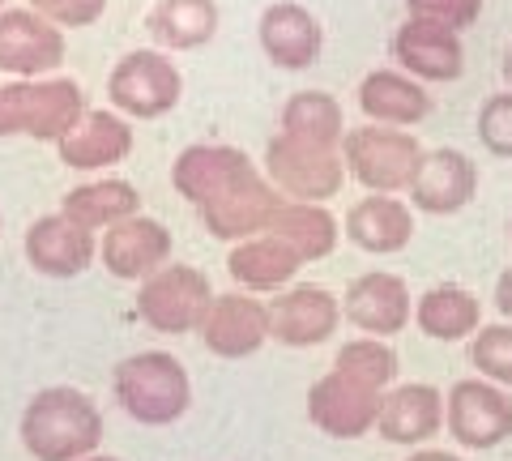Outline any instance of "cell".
<instances>
[{"label": "cell", "mask_w": 512, "mask_h": 461, "mask_svg": "<svg viewBox=\"0 0 512 461\" xmlns=\"http://www.w3.org/2000/svg\"><path fill=\"white\" fill-rule=\"evenodd\" d=\"M444 427L461 449H495L512 436V393L483 376L457 380L444 397Z\"/></svg>", "instance_id": "7"}, {"label": "cell", "mask_w": 512, "mask_h": 461, "mask_svg": "<svg viewBox=\"0 0 512 461\" xmlns=\"http://www.w3.org/2000/svg\"><path fill=\"white\" fill-rule=\"evenodd\" d=\"M99 440L103 415L82 389H39L22 410V444L35 461H82L99 453Z\"/></svg>", "instance_id": "1"}, {"label": "cell", "mask_w": 512, "mask_h": 461, "mask_svg": "<svg viewBox=\"0 0 512 461\" xmlns=\"http://www.w3.org/2000/svg\"><path fill=\"white\" fill-rule=\"evenodd\" d=\"M384 406V393L363 385V380L346 376L338 368H329L320 380H312L308 389V419L316 432H325L333 440H359L376 427Z\"/></svg>", "instance_id": "8"}, {"label": "cell", "mask_w": 512, "mask_h": 461, "mask_svg": "<svg viewBox=\"0 0 512 461\" xmlns=\"http://www.w3.org/2000/svg\"><path fill=\"white\" fill-rule=\"evenodd\" d=\"M478 141L487 154L512 163V90L487 94V103L478 107Z\"/></svg>", "instance_id": "33"}, {"label": "cell", "mask_w": 512, "mask_h": 461, "mask_svg": "<svg viewBox=\"0 0 512 461\" xmlns=\"http://www.w3.org/2000/svg\"><path fill=\"white\" fill-rule=\"evenodd\" d=\"M269 235H278L286 248H295V257L303 265L312 261H325L333 248H338V235H342V222L333 218L329 205L320 201H291L282 197V205L269 218Z\"/></svg>", "instance_id": "27"}, {"label": "cell", "mask_w": 512, "mask_h": 461, "mask_svg": "<svg viewBox=\"0 0 512 461\" xmlns=\"http://www.w3.org/2000/svg\"><path fill=\"white\" fill-rule=\"evenodd\" d=\"M359 111L367 124H389V129H414L431 116V94L419 77L402 69H372L359 82Z\"/></svg>", "instance_id": "24"}, {"label": "cell", "mask_w": 512, "mask_h": 461, "mask_svg": "<svg viewBox=\"0 0 512 461\" xmlns=\"http://www.w3.org/2000/svg\"><path fill=\"white\" fill-rule=\"evenodd\" d=\"M478 197V163L466 150H453V146H440V150H427L419 176L410 184V205L419 214L431 218H448V214H461L466 205Z\"/></svg>", "instance_id": "18"}, {"label": "cell", "mask_w": 512, "mask_h": 461, "mask_svg": "<svg viewBox=\"0 0 512 461\" xmlns=\"http://www.w3.org/2000/svg\"><path fill=\"white\" fill-rule=\"evenodd\" d=\"M393 60L397 69L419 77V82H457L466 73V47L461 35L440 22H423V18H406L393 35Z\"/></svg>", "instance_id": "17"}, {"label": "cell", "mask_w": 512, "mask_h": 461, "mask_svg": "<svg viewBox=\"0 0 512 461\" xmlns=\"http://www.w3.org/2000/svg\"><path fill=\"white\" fill-rule=\"evenodd\" d=\"M146 30L167 52H192L218 35V5L214 0H158Z\"/></svg>", "instance_id": "29"}, {"label": "cell", "mask_w": 512, "mask_h": 461, "mask_svg": "<svg viewBox=\"0 0 512 461\" xmlns=\"http://www.w3.org/2000/svg\"><path fill=\"white\" fill-rule=\"evenodd\" d=\"M278 133H291V137L312 141V146H325V150H342L350 129H346L342 103L333 99L329 90H299L282 107V129Z\"/></svg>", "instance_id": "30"}, {"label": "cell", "mask_w": 512, "mask_h": 461, "mask_svg": "<svg viewBox=\"0 0 512 461\" xmlns=\"http://www.w3.org/2000/svg\"><path fill=\"white\" fill-rule=\"evenodd\" d=\"M248 171H256V163L244 150L222 146V141H197V146L180 150V158L171 163V184L192 210H201V205L227 193L231 184L244 180Z\"/></svg>", "instance_id": "19"}, {"label": "cell", "mask_w": 512, "mask_h": 461, "mask_svg": "<svg viewBox=\"0 0 512 461\" xmlns=\"http://www.w3.org/2000/svg\"><path fill=\"white\" fill-rule=\"evenodd\" d=\"M64 65V30L39 9H0V73L52 77Z\"/></svg>", "instance_id": "12"}, {"label": "cell", "mask_w": 512, "mask_h": 461, "mask_svg": "<svg viewBox=\"0 0 512 461\" xmlns=\"http://www.w3.org/2000/svg\"><path fill=\"white\" fill-rule=\"evenodd\" d=\"M406 461H461L457 453H444V449H419V453H410Z\"/></svg>", "instance_id": "38"}, {"label": "cell", "mask_w": 512, "mask_h": 461, "mask_svg": "<svg viewBox=\"0 0 512 461\" xmlns=\"http://www.w3.org/2000/svg\"><path fill=\"white\" fill-rule=\"evenodd\" d=\"M342 316L359 333H367V338H393V333H402L414 316L406 278L389 274V269H367V274H359L346 286Z\"/></svg>", "instance_id": "14"}, {"label": "cell", "mask_w": 512, "mask_h": 461, "mask_svg": "<svg viewBox=\"0 0 512 461\" xmlns=\"http://www.w3.org/2000/svg\"><path fill=\"white\" fill-rule=\"evenodd\" d=\"M111 389L120 410L141 427H171L192 406L188 368L167 351H137L120 359L111 372Z\"/></svg>", "instance_id": "2"}, {"label": "cell", "mask_w": 512, "mask_h": 461, "mask_svg": "<svg viewBox=\"0 0 512 461\" xmlns=\"http://www.w3.org/2000/svg\"><path fill=\"white\" fill-rule=\"evenodd\" d=\"M171 231L150 214H133L103 231L99 261L111 278L120 282H146L163 265H171Z\"/></svg>", "instance_id": "13"}, {"label": "cell", "mask_w": 512, "mask_h": 461, "mask_svg": "<svg viewBox=\"0 0 512 461\" xmlns=\"http://www.w3.org/2000/svg\"><path fill=\"white\" fill-rule=\"evenodd\" d=\"M342 158H346V176L359 180L367 193H410L414 176L423 167V141L410 129H389V124H363L350 129L342 141Z\"/></svg>", "instance_id": "3"}, {"label": "cell", "mask_w": 512, "mask_h": 461, "mask_svg": "<svg viewBox=\"0 0 512 461\" xmlns=\"http://www.w3.org/2000/svg\"><path fill=\"white\" fill-rule=\"evenodd\" d=\"M495 308H500L504 321H512V265L495 278Z\"/></svg>", "instance_id": "37"}, {"label": "cell", "mask_w": 512, "mask_h": 461, "mask_svg": "<svg viewBox=\"0 0 512 461\" xmlns=\"http://www.w3.org/2000/svg\"><path fill=\"white\" fill-rule=\"evenodd\" d=\"M440 427H444V393L436 385L410 380V385H393L384 393V406L376 419L380 440L402 444V449H419L431 436H440Z\"/></svg>", "instance_id": "21"}, {"label": "cell", "mask_w": 512, "mask_h": 461, "mask_svg": "<svg viewBox=\"0 0 512 461\" xmlns=\"http://www.w3.org/2000/svg\"><path fill=\"white\" fill-rule=\"evenodd\" d=\"M197 338L218 359H252L269 342V304H261L248 291L214 295L210 316L197 329Z\"/></svg>", "instance_id": "16"}, {"label": "cell", "mask_w": 512, "mask_h": 461, "mask_svg": "<svg viewBox=\"0 0 512 461\" xmlns=\"http://www.w3.org/2000/svg\"><path fill=\"white\" fill-rule=\"evenodd\" d=\"M82 461H120V457H107V453H90V457H82Z\"/></svg>", "instance_id": "40"}, {"label": "cell", "mask_w": 512, "mask_h": 461, "mask_svg": "<svg viewBox=\"0 0 512 461\" xmlns=\"http://www.w3.org/2000/svg\"><path fill=\"white\" fill-rule=\"evenodd\" d=\"M22 137V77L0 82V141Z\"/></svg>", "instance_id": "36"}, {"label": "cell", "mask_w": 512, "mask_h": 461, "mask_svg": "<svg viewBox=\"0 0 512 461\" xmlns=\"http://www.w3.org/2000/svg\"><path fill=\"white\" fill-rule=\"evenodd\" d=\"M214 286L197 265H163L137 286V316L154 333H197L210 316Z\"/></svg>", "instance_id": "6"}, {"label": "cell", "mask_w": 512, "mask_h": 461, "mask_svg": "<svg viewBox=\"0 0 512 461\" xmlns=\"http://www.w3.org/2000/svg\"><path fill=\"white\" fill-rule=\"evenodd\" d=\"M107 99L128 120H158L180 107L184 77L171 56L154 52V47H141V52L120 56L116 69L107 73Z\"/></svg>", "instance_id": "4"}, {"label": "cell", "mask_w": 512, "mask_h": 461, "mask_svg": "<svg viewBox=\"0 0 512 461\" xmlns=\"http://www.w3.org/2000/svg\"><path fill=\"white\" fill-rule=\"evenodd\" d=\"M0 9H5V0H0Z\"/></svg>", "instance_id": "42"}, {"label": "cell", "mask_w": 512, "mask_h": 461, "mask_svg": "<svg viewBox=\"0 0 512 461\" xmlns=\"http://www.w3.org/2000/svg\"><path fill=\"white\" fill-rule=\"evenodd\" d=\"M26 265L43 278H82L86 269L99 261V235L82 222H73L69 214H43L26 227Z\"/></svg>", "instance_id": "10"}, {"label": "cell", "mask_w": 512, "mask_h": 461, "mask_svg": "<svg viewBox=\"0 0 512 461\" xmlns=\"http://www.w3.org/2000/svg\"><path fill=\"white\" fill-rule=\"evenodd\" d=\"M299 257L295 248H286L278 235H252L244 244H231L227 252V274L239 291L248 295H278L286 286H295V274H299Z\"/></svg>", "instance_id": "25"}, {"label": "cell", "mask_w": 512, "mask_h": 461, "mask_svg": "<svg viewBox=\"0 0 512 461\" xmlns=\"http://www.w3.org/2000/svg\"><path fill=\"white\" fill-rule=\"evenodd\" d=\"M342 235L367 257H393V252L410 248L414 240V214L402 197L367 193L346 210Z\"/></svg>", "instance_id": "22"}, {"label": "cell", "mask_w": 512, "mask_h": 461, "mask_svg": "<svg viewBox=\"0 0 512 461\" xmlns=\"http://www.w3.org/2000/svg\"><path fill=\"white\" fill-rule=\"evenodd\" d=\"M265 176L291 201H320L342 193L346 184V158L342 150H325L312 141H299L291 133H274L265 146Z\"/></svg>", "instance_id": "5"}, {"label": "cell", "mask_w": 512, "mask_h": 461, "mask_svg": "<svg viewBox=\"0 0 512 461\" xmlns=\"http://www.w3.org/2000/svg\"><path fill=\"white\" fill-rule=\"evenodd\" d=\"M60 214H69L73 222H82L90 231H107L116 222L141 214V193H137V184H128L120 176H103V180L69 188L60 201Z\"/></svg>", "instance_id": "28"}, {"label": "cell", "mask_w": 512, "mask_h": 461, "mask_svg": "<svg viewBox=\"0 0 512 461\" xmlns=\"http://www.w3.org/2000/svg\"><path fill=\"white\" fill-rule=\"evenodd\" d=\"M342 321H346L342 299L329 286H316V282L286 286V291L269 299V338L282 346H295V351L329 342Z\"/></svg>", "instance_id": "9"}, {"label": "cell", "mask_w": 512, "mask_h": 461, "mask_svg": "<svg viewBox=\"0 0 512 461\" xmlns=\"http://www.w3.org/2000/svg\"><path fill=\"white\" fill-rule=\"evenodd\" d=\"M504 82H508V90H512V47H508V56H504Z\"/></svg>", "instance_id": "39"}, {"label": "cell", "mask_w": 512, "mask_h": 461, "mask_svg": "<svg viewBox=\"0 0 512 461\" xmlns=\"http://www.w3.org/2000/svg\"><path fill=\"white\" fill-rule=\"evenodd\" d=\"M470 363L478 376L491 380L500 389H512V321L500 325H483L470 342Z\"/></svg>", "instance_id": "32"}, {"label": "cell", "mask_w": 512, "mask_h": 461, "mask_svg": "<svg viewBox=\"0 0 512 461\" xmlns=\"http://www.w3.org/2000/svg\"><path fill=\"white\" fill-rule=\"evenodd\" d=\"M333 368L363 380V385L380 389V393H389L393 380H397V351L389 346V338H367L363 333V338H350V342L338 346Z\"/></svg>", "instance_id": "31"}, {"label": "cell", "mask_w": 512, "mask_h": 461, "mask_svg": "<svg viewBox=\"0 0 512 461\" xmlns=\"http://www.w3.org/2000/svg\"><path fill=\"white\" fill-rule=\"evenodd\" d=\"M30 9H39L47 22H56L60 30L69 26H90V22H99L103 13H107V0H30Z\"/></svg>", "instance_id": "35"}, {"label": "cell", "mask_w": 512, "mask_h": 461, "mask_svg": "<svg viewBox=\"0 0 512 461\" xmlns=\"http://www.w3.org/2000/svg\"><path fill=\"white\" fill-rule=\"evenodd\" d=\"M256 39H261V52L269 65H278L286 73H299V69H312L320 52H325V26L320 18L299 5V0H278L261 13L256 22Z\"/></svg>", "instance_id": "15"}, {"label": "cell", "mask_w": 512, "mask_h": 461, "mask_svg": "<svg viewBox=\"0 0 512 461\" xmlns=\"http://www.w3.org/2000/svg\"><path fill=\"white\" fill-rule=\"evenodd\" d=\"M508 240H512V218H508Z\"/></svg>", "instance_id": "41"}, {"label": "cell", "mask_w": 512, "mask_h": 461, "mask_svg": "<svg viewBox=\"0 0 512 461\" xmlns=\"http://www.w3.org/2000/svg\"><path fill=\"white\" fill-rule=\"evenodd\" d=\"M414 325L431 342H461L483 329V304L470 286L461 282H436L414 299Z\"/></svg>", "instance_id": "26"}, {"label": "cell", "mask_w": 512, "mask_h": 461, "mask_svg": "<svg viewBox=\"0 0 512 461\" xmlns=\"http://www.w3.org/2000/svg\"><path fill=\"white\" fill-rule=\"evenodd\" d=\"M478 13H483V0H406V18L440 22L457 35L478 22Z\"/></svg>", "instance_id": "34"}, {"label": "cell", "mask_w": 512, "mask_h": 461, "mask_svg": "<svg viewBox=\"0 0 512 461\" xmlns=\"http://www.w3.org/2000/svg\"><path fill=\"white\" fill-rule=\"evenodd\" d=\"M137 137L128 129V116L120 111H86L69 133L56 141V154L69 171H107L133 154Z\"/></svg>", "instance_id": "20"}, {"label": "cell", "mask_w": 512, "mask_h": 461, "mask_svg": "<svg viewBox=\"0 0 512 461\" xmlns=\"http://www.w3.org/2000/svg\"><path fill=\"white\" fill-rule=\"evenodd\" d=\"M86 111V94L73 77H22V137L56 146Z\"/></svg>", "instance_id": "23"}, {"label": "cell", "mask_w": 512, "mask_h": 461, "mask_svg": "<svg viewBox=\"0 0 512 461\" xmlns=\"http://www.w3.org/2000/svg\"><path fill=\"white\" fill-rule=\"evenodd\" d=\"M278 205H282V193L269 184L265 171L256 167L239 184H231L222 197H214L210 205H201L197 218H201V227L210 231L214 240L244 244V240H252V235H265V227H269V218H274Z\"/></svg>", "instance_id": "11"}]
</instances>
